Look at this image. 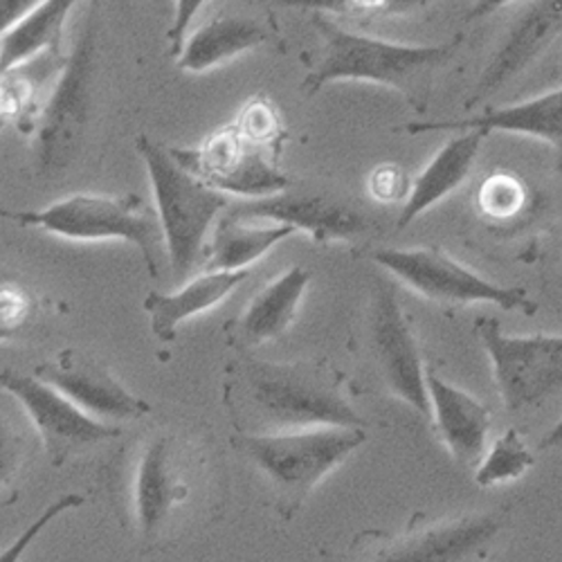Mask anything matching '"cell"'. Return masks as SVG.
<instances>
[{"label":"cell","mask_w":562,"mask_h":562,"mask_svg":"<svg viewBox=\"0 0 562 562\" xmlns=\"http://www.w3.org/2000/svg\"><path fill=\"white\" fill-rule=\"evenodd\" d=\"M313 30L322 45L315 66L302 83L308 98L317 95L324 86L362 81L396 90L418 113L428 106L435 75L454 59L463 43L461 34L439 45L392 43L349 32L326 14L313 16Z\"/></svg>","instance_id":"2"},{"label":"cell","mask_w":562,"mask_h":562,"mask_svg":"<svg viewBox=\"0 0 562 562\" xmlns=\"http://www.w3.org/2000/svg\"><path fill=\"white\" fill-rule=\"evenodd\" d=\"M147 3H151V5H165L167 0H147Z\"/></svg>","instance_id":"37"},{"label":"cell","mask_w":562,"mask_h":562,"mask_svg":"<svg viewBox=\"0 0 562 562\" xmlns=\"http://www.w3.org/2000/svg\"><path fill=\"white\" fill-rule=\"evenodd\" d=\"M369 351L379 364L385 387L394 398L409 405L420 416L432 418V403L426 381V364L418 342L401 308L396 293L379 284L371 291L367 315Z\"/></svg>","instance_id":"11"},{"label":"cell","mask_w":562,"mask_h":562,"mask_svg":"<svg viewBox=\"0 0 562 562\" xmlns=\"http://www.w3.org/2000/svg\"><path fill=\"white\" fill-rule=\"evenodd\" d=\"M311 279L313 272L304 266H293L281 277L272 279L252 297L248 308L229 322V345L246 351L248 347H259L284 336L297 317V308Z\"/></svg>","instance_id":"18"},{"label":"cell","mask_w":562,"mask_h":562,"mask_svg":"<svg viewBox=\"0 0 562 562\" xmlns=\"http://www.w3.org/2000/svg\"><path fill=\"white\" fill-rule=\"evenodd\" d=\"M171 156L225 196L257 201L291 190L279 169L281 151L250 143L234 124L212 133L201 147H171Z\"/></svg>","instance_id":"9"},{"label":"cell","mask_w":562,"mask_h":562,"mask_svg":"<svg viewBox=\"0 0 562 562\" xmlns=\"http://www.w3.org/2000/svg\"><path fill=\"white\" fill-rule=\"evenodd\" d=\"M432 403V424L452 459L461 465H475L486 454L491 412L468 392L450 385L435 367L426 369Z\"/></svg>","instance_id":"17"},{"label":"cell","mask_w":562,"mask_h":562,"mask_svg":"<svg viewBox=\"0 0 562 562\" xmlns=\"http://www.w3.org/2000/svg\"><path fill=\"white\" fill-rule=\"evenodd\" d=\"M367 192L379 203H401L407 201L412 192V180L403 167L385 162L369 173Z\"/></svg>","instance_id":"30"},{"label":"cell","mask_w":562,"mask_h":562,"mask_svg":"<svg viewBox=\"0 0 562 562\" xmlns=\"http://www.w3.org/2000/svg\"><path fill=\"white\" fill-rule=\"evenodd\" d=\"M279 8L308 10L326 16L396 19L430 8L435 0H272Z\"/></svg>","instance_id":"26"},{"label":"cell","mask_w":562,"mask_h":562,"mask_svg":"<svg viewBox=\"0 0 562 562\" xmlns=\"http://www.w3.org/2000/svg\"><path fill=\"white\" fill-rule=\"evenodd\" d=\"M0 385L23 405L41 435L48 463L55 468L66 465L75 454L90 446L120 437L117 426L90 416L59 390L36 376L3 369L0 371Z\"/></svg>","instance_id":"10"},{"label":"cell","mask_w":562,"mask_h":562,"mask_svg":"<svg viewBox=\"0 0 562 562\" xmlns=\"http://www.w3.org/2000/svg\"><path fill=\"white\" fill-rule=\"evenodd\" d=\"M0 300H3L0 302L3 304V331H8V326L10 329H16V326H21V322L27 317V295L14 286H5Z\"/></svg>","instance_id":"33"},{"label":"cell","mask_w":562,"mask_h":562,"mask_svg":"<svg viewBox=\"0 0 562 562\" xmlns=\"http://www.w3.org/2000/svg\"><path fill=\"white\" fill-rule=\"evenodd\" d=\"M488 135L477 128L457 131L435 154L428 167L412 180V192L398 216V227L412 225L416 218L443 203L471 176L484 139Z\"/></svg>","instance_id":"20"},{"label":"cell","mask_w":562,"mask_h":562,"mask_svg":"<svg viewBox=\"0 0 562 562\" xmlns=\"http://www.w3.org/2000/svg\"><path fill=\"white\" fill-rule=\"evenodd\" d=\"M515 3V0H475L473 8L468 10L465 14V23H475V21H484L491 14H497L499 10H504L506 5Z\"/></svg>","instance_id":"35"},{"label":"cell","mask_w":562,"mask_h":562,"mask_svg":"<svg viewBox=\"0 0 562 562\" xmlns=\"http://www.w3.org/2000/svg\"><path fill=\"white\" fill-rule=\"evenodd\" d=\"M190 499L182 475V454L169 435L154 437L135 468V520L147 540H154L171 520L176 506Z\"/></svg>","instance_id":"16"},{"label":"cell","mask_w":562,"mask_h":562,"mask_svg":"<svg viewBox=\"0 0 562 562\" xmlns=\"http://www.w3.org/2000/svg\"><path fill=\"white\" fill-rule=\"evenodd\" d=\"M297 229L286 223L255 225L229 207L216 221L205 248V270H248L277 244L291 239Z\"/></svg>","instance_id":"24"},{"label":"cell","mask_w":562,"mask_h":562,"mask_svg":"<svg viewBox=\"0 0 562 562\" xmlns=\"http://www.w3.org/2000/svg\"><path fill=\"white\" fill-rule=\"evenodd\" d=\"M562 36V0H525L504 27L463 109L473 111L525 77Z\"/></svg>","instance_id":"12"},{"label":"cell","mask_w":562,"mask_h":562,"mask_svg":"<svg viewBox=\"0 0 562 562\" xmlns=\"http://www.w3.org/2000/svg\"><path fill=\"white\" fill-rule=\"evenodd\" d=\"M100 5L92 0L68 64L45 100L34 133V167L41 176L64 171L79 156L98 104Z\"/></svg>","instance_id":"5"},{"label":"cell","mask_w":562,"mask_h":562,"mask_svg":"<svg viewBox=\"0 0 562 562\" xmlns=\"http://www.w3.org/2000/svg\"><path fill=\"white\" fill-rule=\"evenodd\" d=\"M210 3V0H176L173 5V19L171 25L167 30V38H169V53L171 57H178L182 45L187 41V30H190L192 21L196 19V14Z\"/></svg>","instance_id":"32"},{"label":"cell","mask_w":562,"mask_h":562,"mask_svg":"<svg viewBox=\"0 0 562 562\" xmlns=\"http://www.w3.org/2000/svg\"><path fill=\"white\" fill-rule=\"evenodd\" d=\"M38 3L41 0H0V25H3V30L12 27Z\"/></svg>","instance_id":"34"},{"label":"cell","mask_w":562,"mask_h":562,"mask_svg":"<svg viewBox=\"0 0 562 562\" xmlns=\"http://www.w3.org/2000/svg\"><path fill=\"white\" fill-rule=\"evenodd\" d=\"M135 151L147 167L151 180L156 214L160 218L173 279L182 281L192 272L212 237V225L225 212L227 196L192 171H187L171 149L149 135L135 137Z\"/></svg>","instance_id":"4"},{"label":"cell","mask_w":562,"mask_h":562,"mask_svg":"<svg viewBox=\"0 0 562 562\" xmlns=\"http://www.w3.org/2000/svg\"><path fill=\"white\" fill-rule=\"evenodd\" d=\"M229 210L248 221L293 225L315 244H356L376 229V223L358 207L322 194L281 192L270 199L241 201Z\"/></svg>","instance_id":"15"},{"label":"cell","mask_w":562,"mask_h":562,"mask_svg":"<svg viewBox=\"0 0 562 562\" xmlns=\"http://www.w3.org/2000/svg\"><path fill=\"white\" fill-rule=\"evenodd\" d=\"M477 128L486 135L502 131L515 135H529L536 139H544L551 147L562 151V88L553 92H544L540 98L499 106L484 111L482 115H473L465 120H446V122H409L403 124V133L420 135L437 131H465Z\"/></svg>","instance_id":"19"},{"label":"cell","mask_w":562,"mask_h":562,"mask_svg":"<svg viewBox=\"0 0 562 562\" xmlns=\"http://www.w3.org/2000/svg\"><path fill=\"white\" fill-rule=\"evenodd\" d=\"M70 55L64 50H45L0 75V115L19 133L32 135L43 113V90L57 81Z\"/></svg>","instance_id":"23"},{"label":"cell","mask_w":562,"mask_h":562,"mask_svg":"<svg viewBox=\"0 0 562 562\" xmlns=\"http://www.w3.org/2000/svg\"><path fill=\"white\" fill-rule=\"evenodd\" d=\"M540 450L562 452V416L549 428V432L540 441Z\"/></svg>","instance_id":"36"},{"label":"cell","mask_w":562,"mask_h":562,"mask_svg":"<svg viewBox=\"0 0 562 562\" xmlns=\"http://www.w3.org/2000/svg\"><path fill=\"white\" fill-rule=\"evenodd\" d=\"M504 527L497 513H468L450 520L412 525L405 533L369 549L360 562H477Z\"/></svg>","instance_id":"13"},{"label":"cell","mask_w":562,"mask_h":562,"mask_svg":"<svg viewBox=\"0 0 562 562\" xmlns=\"http://www.w3.org/2000/svg\"><path fill=\"white\" fill-rule=\"evenodd\" d=\"M369 439L367 428H313L279 435H234L232 446L270 482L277 510L291 520L313 488Z\"/></svg>","instance_id":"3"},{"label":"cell","mask_w":562,"mask_h":562,"mask_svg":"<svg viewBox=\"0 0 562 562\" xmlns=\"http://www.w3.org/2000/svg\"><path fill=\"white\" fill-rule=\"evenodd\" d=\"M536 463V454L525 443L518 430H506L495 443L486 450L484 459L477 465L475 482L482 488H491L504 482L520 480Z\"/></svg>","instance_id":"27"},{"label":"cell","mask_w":562,"mask_h":562,"mask_svg":"<svg viewBox=\"0 0 562 562\" xmlns=\"http://www.w3.org/2000/svg\"><path fill=\"white\" fill-rule=\"evenodd\" d=\"M475 336L508 414L533 412L562 396V336H508L495 317H477Z\"/></svg>","instance_id":"7"},{"label":"cell","mask_w":562,"mask_h":562,"mask_svg":"<svg viewBox=\"0 0 562 562\" xmlns=\"http://www.w3.org/2000/svg\"><path fill=\"white\" fill-rule=\"evenodd\" d=\"M381 268L401 279L416 295L443 306L495 304L502 311H536L525 289L499 286L465 268L441 248H385L371 255Z\"/></svg>","instance_id":"8"},{"label":"cell","mask_w":562,"mask_h":562,"mask_svg":"<svg viewBox=\"0 0 562 562\" xmlns=\"http://www.w3.org/2000/svg\"><path fill=\"white\" fill-rule=\"evenodd\" d=\"M12 221L38 227L70 241H124L145 257L154 279L160 277V255L167 248L158 214L143 196L75 194L43 210L12 212Z\"/></svg>","instance_id":"6"},{"label":"cell","mask_w":562,"mask_h":562,"mask_svg":"<svg viewBox=\"0 0 562 562\" xmlns=\"http://www.w3.org/2000/svg\"><path fill=\"white\" fill-rule=\"evenodd\" d=\"M223 403L239 435L367 428L345 396V373L329 360L270 362L244 351L225 369Z\"/></svg>","instance_id":"1"},{"label":"cell","mask_w":562,"mask_h":562,"mask_svg":"<svg viewBox=\"0 0 562 562\" xmlns=\"http://www.w3.org/2000/svg\"><path fill=\"white\" fill-rule=\"evenodd\" d=\"M83 504V497L81 495H75V493H70V495H64V497H59L57 502H53L48 508H45L38 518L14 540V544L10 547V549H5L3 553H0V562H19V558L25 553V549L34 542V538L48 527L55 518H59L61 513H66V510H70V508H77V506H81Z\"/></svg>","instance_id":"31"},{"label":"cell","mask_w":562,"mask_h":562,"mask_svg":"<svg viewBox=\"0 0 562 562\" xmlns=\"http://www.w3.org/2000/svg\"><path fill=\"white\" fill-rule=\"evenodd\" d=\"M527 203V187L525 182L506 171H495L477 190V205L480 212L488 218H513L515 214H520Z\"/></svg>","instance_id":"29"},{"label":"cell","mask_w":562,"mask_h":562,"mask_svg":"<svg viewBox=\"0 0 562 562\" xmlns=\"http://www.w3.org/2000/svg\"><path fill=\"white\" fill-rule=\"evenodd\" d=\"M250 277V270H205L203 274L184 281L178 291H151L143 306L151 317V331L162 342H173L178 326L212 311L227 300Z\"/></svg>","instance_id":"22"},{"label":"cell","mask_w":562,"mask_h":562,"mask_svg":"<svg viewBox=\"0 0 562 562\" xmlns=\"http://www.w3.org/2000/svg\"><path fill=\"white\" fill-rule=\"evenodd\" d=\"M237 126V131L248 137L250 143L281 151V145L286 139V131L284 124H281V115L277 111V106L272 104V100L263 92H257L252 95L239 111L237 120L232 122Z\"/></svg>","instance_id":"28"},{"label":"cell","mask_w":562,"mask_h":562,"mask_svg":"<svg viewBox=\"0 0 562 562\" xmlns=\"http://www.w3.org/2000/svg\"><path fill=\"white\" fill-rule=\"evenodd\" d=\"M34 376L100 420H135L154 409L145 398L128 392L102 360L79 349H66L57 360L36 364Z\"/></svg>","instance_id":"14"},{"label":"cell","mask_w":562,"mask_h":562,"mask_svg":"<svg viewBox=\"0 0 562 562\" xmlns=\"http://www.w3.org/2000/svg\"><path fill=\"white\" fill-rule=\"evenodd\" d=\"M272 36L274 30L255 16L218 14L187 36L176 66L180 72L203 75L261 48Z\"/></svg>","instance_id":"21"},{"label":"cell","mask_w":562,"mask_h":562,"mask_svg":"<svg viewBox=\"0 0 562 562\" xmlns=\"http://www.w3.org/2000/svg\"><path fill=\"white\" fill-rule=\"evenodd\" d=\"M81 0H41L0 36V72L45 50H64V27ZM92 3V0H88Z\"/></svg>","instance_id":"25"}]
</instances>
